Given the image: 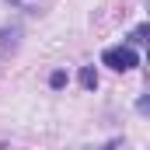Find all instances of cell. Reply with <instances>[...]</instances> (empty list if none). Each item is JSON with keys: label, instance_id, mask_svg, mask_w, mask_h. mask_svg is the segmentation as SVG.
Segmentation results:
<instances>
[{"label": "cell", "instance_id": "6da1fadb", "mask_svg": "<svg viewBox=\"0 0 150 150\" xmlns=\"http://www.w3.org/2000/svg\"><path fill=\"white\" fill-rule=\"evenodd\" d=\"M101 63L122 74V70H133L140 59H136V52H133L129 45H115V49H105V52H101Z\"/></svg>", "mask_w": 150, "mask_h": 150}, {"label": "cell", "instance_id": "7a4b0ae2", "mask_svg": "<svg viewBox=\"0 0 150 150\" xmlns=\"http://www.w3.org/2000/svg\"><path fill=\"white\" fill-rule=\"evenodd\" d=\"M80 87H84V91H94V87H98V74H94V67H84V70H80Z\"/></svg>", "mask_w": 150, "mask_h": 150}, {"label": "cell", "instance_id": "5b68a950", "mask_svg": "<svg viewBox=\"0 0 150 150\" xmlns=\"http://www.w3.org/2000/svg\"><path fill=\"white\" fill-rule=\"evenodd\" d=\"M105 150H115V143H108V147H105Z\"/></svg>", "mask_w": 150, "mask_h": 150}, {"label": "cell", "instance_id": "3957f363", "mask_svg": "<svg viewBox=\"0 0 150 150\" xmlns=\"http://www.w3.org/2000/svg\"><path fill=\"white\" fill-rule=\"evenodd\" d=\"M49 84H52V87H63V84H67V74H63V70H56V74L49 77Z\"/></svg>", "mask_w": 150, "mask_h": 150}, {"label": "cell", "instance_id": "277c9868", "mask_svg": "<svg viewBox=\"0 0 150 150\" xmlns=\"http://www.w3.org/2000/svg\"><path fill=\"white\" fill-rule=\"evenodd\" d=\"M143 38H147V25H140V28L133 32V42H143Z\"/></svg>", "mask_w": 150, "mask_h": 150}]
</instances>
